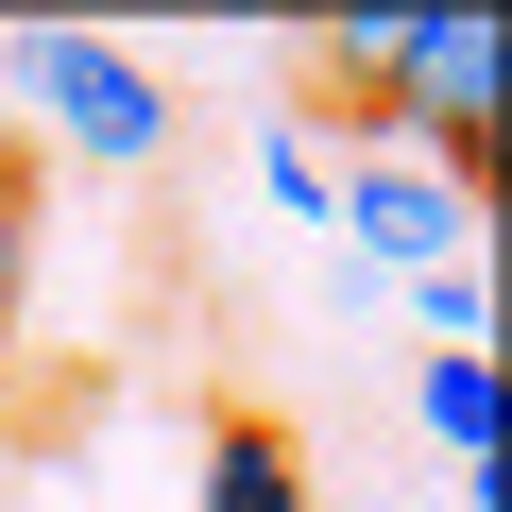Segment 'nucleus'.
Here are the masks:
<instances>
[{
  "label": "nucleus",
  "instance_id": "nucleus-1",
  "mask_svg": "<svg viewBox=\"0 0 512 512\" xmlns=\"http://www.w3.org/2000/svg\"><path fill=\"white\" fill-rule=\"evenodd\" d=\"M495 86H512V35L478 18V0H444V18H410V69H393V103H376V120H410V154H427V171L495 188Z\"/></svg>",
  "mask_w": 512,
  "mask_h": 512
},
{
  "label": "nucleus",
  "instance_id": "nucleus-2",
  "mask_svg": "<svg viewBox=\"0 0 512 512\" xmlns=\"http://www.w3.org/2000/svg\"><path fill=\"white\" fill-rule=\"evenodd\" d=\"M18 86H35V120H52L69 154H103V171L171 154V86H154L120 35H86V18H35V35H18Z\"/></svg>",
  "mask_w": 512,
  "mask_h": 512
},
{
  "label": "nucleus",
  "instance_id": "nucleus-3",
  "mask_svg": "<svg viewBox=\"0 0 512 512\" xmlns=\"http://www.w3.org/2000/svg\"><path fill=\"white\" fill-rule=\"evenodd\" d=\"M325 222L359 274H444V256H478V188L427 171V154H376V171H325Z\"/></svg>",
  "mask_w": 512,
  "mask_h": 512
},
{
  "label": "nucleus",
  "instance_id": "nucleus-4",
  "mask_svg": "<svg viewBox=\"0 0 512 512\" xmlns=\"http://www.w3.org/2000/svg\"><path fill=\"white\" fill-rule=\"evenodd\" d=\"M427 444L461 461V495L495 512V444H512V393H495V359H427Z\"/></svg>",
  "mask_w": 512,
  "mask_h": 512
},
{
  "label": "nucleus",
  "instance_id": "nucleus-5",
  "mask_svg": "<svg viewBox=\"0 0 512 512\" xmlns=\"http://www.w3.org/2000/svg\"><path fill=\"white\" fill-rule=\"evenodd\" d=\"M205 512H308V461H291V427L222 410V427H205Z\"/></svg>",
  "mask_w": 512,
  "mask_h": 512
},
{
  "label": "nucleus",
  "instance_id": "nucleus-6",
  "mask_svg": "<svg viewBox=\"0 0 512 512\" xmlns=\"http://www.w3.org/2000/svg\"><path fill=\"white\" fill-rule=\"evenodd\" d=\"M308 69H325L342 103H393V69H410V18H308Z\"/></svg>",
  "mask_w": 512,
  "mask_h": 512
},
{
  "label": "nucleus",
  "instance_id": "nucleus-7",
  "mask_svg": "<svg viewBox=\"0 0 512 512\" xmlns=\"http://www.w3.org/2000/svg\"><path fill=\"white\" fill-rule=\"evenodd\" d=\"M410 291H427V359H495V256H444Z\"/></svg>",
  "mask_w": 512,
  "mask_h": 512
},
{
  "label": "nucleus",
  "instance_id": "nucleus-8",
  "mask_svg": "<svg viewBox=\"0 0 512 512\" xmlns=\"http://www.w3.org/2000/svg\"><path fill=\"white\" fill-rule=\"evenodd\" d=\"M256 188H274L291 222H325V137H308V120H274V137H256Z\"/></svg>",
  "mask_w": 512,
  "mask_h": 512
},
{
  "label": "nucleus",
  "instance_id": "nucleus-9",
  "mask_svg": "<svg viewBox=\"0 0 512 512\" xmlns=\"http://www.w3.org/2000/svg\"><path fill=\"white\" fill-rule=\"evenodd\" d=\"M18 291H35V205L0 188V359H18Z\"/></svg>",
  "mask_w": 512,
  "mask_h": 512
}]
</instances>
